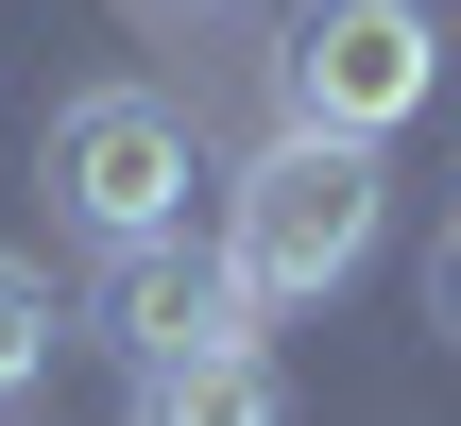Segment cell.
<instances>
[{"instance_id": "obj_1", "label": "cell", "mask_w": 461, "mask_h": 426, "mask_svg": "<svg viewBox=\"0 0 461 426\" xmlns=\"http://www.w3.org/2000/svg\"><path fill=\"white\" fill-rule=\"evenodd\" d=\"M376 222H393L376 154H342V137H274V154L222 188V273H240V307H325V290L376 273Z\"/></svg>"}, {"instance_id": "obj_2", "label": "cell", "mask_w": 461, "mask_h": 426, "mask_svg": "<svg viewBox=\"0 0 461 426\" xmlns=\"http://www.w3.org/2000/svg\"><path fill=\"white\" fill-rule=\"evenodd\" d=\"M274 102H291V137H342V154L411 137V120L445 102L428 0H308V17L274 34Z\"/></svg>"}, {"instance_id": "obj_3", "label": "cell", "mask_w": 461, "mask_h": 426, "mask_svg": "<svg viewBox=\"0 0 461 426\" xmlns=\"http://www.w3.org/2000/svg\"><path fill=\"white\" fill-rule=\"evenodd\" d=\"M34 188H51V222H68V239L137 256V239H171V222H188V120H171L154 85H86V102H51V120H34Z\"/></svg>"}, {"instance_id": "obj_4", "label": "cell", "mask_w": 461, "mask_h": 426, "mask_svg": "<svg viewBox=\"0 0 461 426\" xmlns=\"http://www.w3.org/2000/svg\"><path fill=\"white\" fill-rule=\"evenodd\" d=\"M86 324L154 376V359H222V342H257V307H240V273L171 222V239H137V256H103V290H86Z\"/></svg>"}, {"instance_id": "obj_5", "label": "cell", "mask_w": 461, "mask_h": 426, "mask_svg": "<svg viewBox=\"0 0 461 426\" xmlns=\"http://www.w3.org/2000/svg\"><path fill=\"white\" fill-rule=\"evenodd\" d=\"M137 426H291V393H274L257 342H222V359H154L137 376Z\"/></svg>"}, {"instance_id": "obj_6", "label": "cell", "mask_w": 461, "mask_h": 426, "mask_svg": "<svg viewBox=\"0 0 461 426\" xmlns=\"http://www.w3.org/2000/svg\"><path fill=\"white\" fill-rule=\"evenodd\" d=\"M51 342H68V307H51V273H34V256H0V410H17V393L51 376Z\"/></svg>"}, {"instance_id": "obj_7", "label": "cell", "mask_w": 461, "mask_h": 426, "mask_svg": "<svg viewBox=\"0 0 461 426\" xmlns=\"http://www.w3.org/2000/svg\"><path fill=\"white\" fill-rule=\"evenodd\" d=\"M428 324L461 342V205H445V239H428Z\"/></svg>"}, {"instance_id": "obj_8", "label": "cell", "mask_w": 461, "mask_h": 426, "mask_svg": "<svg viewBox=\"0 0 461 426\" xmlns=\"http://www.w3.org/2000/svg\"><path fill=\"white\" fill-rule=\"evenodd\" d=\"M205 17H222V0H205Z\"/></svg>"}]
</instances>
